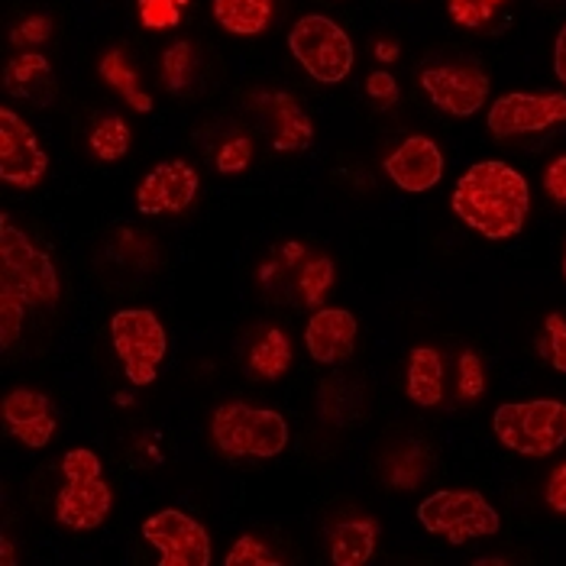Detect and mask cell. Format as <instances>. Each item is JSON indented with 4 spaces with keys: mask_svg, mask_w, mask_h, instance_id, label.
Instances as JSON below:
<instances>
[{
    "mask_svg": "<svg viewBox=\"0 0 566 566\" xmlns=\"http://www.w3.org/2000/svg\"><path fill=\"white\" fill-rule=\"evenodd\" d=\"M376 55H379L382 62H392L395 55H398V52H395V43H376Z\"/></svg>",
    "mask_w": 566,
    "mask_h": 566,
    "instance_id": "40",
    "label": "cell"
},
{
    "mask_svg": "<svg viewBox=\"0 0 566 566\" xmlns=\"http://www.w3.org/2000/svg\"><path fill=\"white\" fill-rule=\"evenodd\" d=\"M544 191L554 198V205H566V153L544 169Z\"/></svg>",
    "mask_w": 566,
    "mask_h": 566,
    "instance_id": "35",
    "label": "cell"
},
{
    "mask_svg": "<svg viewBox=\"0 0 566 566\" xmlns=\"http://www.w3.org/2000/svg\"><path fill=\"white\" fill-rule=\"evenodd\" d=\"M143 537L159 551V566H208L214 560L208 527L178 509L146 518Z\"/></svg>",
    "mask_w": 566,
    "mask_h": 566,
    "instance_id": "10",
    "label": "cell"
},
{
    "mask_svg": "<svg viewBox=\"0 0 566 566\" xmlns=\"http://www.w3.org/2000/svg\"><path fill=\"white\" fill-rule=\"evenodd\" d=\"M139 10V23L146 30H156V33H166V30H175L181 23V10L172 0H139L136 3Z\"/></svg>",
    "mask_w": 566,
    "mask_h": 566,
    "instance_id": "29",
    "label": "cell"
},
{
    "mask_svg": "<svg viewBox=\"0 0 566 566\" xmlns=\"http://www.w3.org/2000/svg\"><path fill=\"white\" fill-rule=\"evenodd\" d=\"M405 392L421 408H434L443 401V356H440V349L415 347L408 353Z\"/></svg>",
    "mask_w": 566,
    "mask_h": 566,
    "instance_id": "18",
    "label": "cell"
},
{
    "mask_svg": "<svg viewBox=\"0 0 566 566\" xmlns=\"http://www.w3.org/2000/svg\"><path fill=\"white\" fill-rule=\"evenodd\" d=\"M359 337V321L347 307H317L307 317L305 347L317 366H344Z\"/></svg>",
    "mask_w": 566,
    "mask_h": 566,
    "instance_id": "14",
    "label": "cell"
},
{
    "mask_svg": "<svg viewBox=\"0 0 566 566\" xmlns=\"http://www.w3.org/2000/svg\"><path fill=\"white\" fill-rule=\"evenodd\" d=\"M0 292L20 298L27 307L59 302V272L10 214L0 218Z\"/></svg>",
    "mask_w": 566,
    "mask_h": 566,
    "instance_id": "3",
    "label": "cell"
},
{
    "mask_svg": "<svg viewBox=\"0 0 566 566\" xmlns=\"http://www.w3.org/2000/svg\"><path fill=\"white\" fill-rule=\"evenodd\" d=\"M111 340L120 356V366L136 389L153 386L166 359L169 337L163 321L149 307H127L111 317Z\"/></svg>",
    "mask_w": 566,
    "mask_h": 566,
    "instance_id": "7",
    "label": "cell"
},
{
    "mask_svg": "<svg viewBox=\"0 0 566 566\" xmlns=\"http://www.w3.org/2000/svg\"><path fill=\"white\" fill-rule=\"evenodd\" d=\"M172 3H178V7H185V3H188V0H172Z\"/></svg>",
    "mask_w": 566,
    "mask_h": 566,
    "instance_id": "42",
    "label": "cell"
},
{
    "mask_svg": "<svg viewBox=\"0 0 566 566\" xmlns=\"http://www.w3.org/2000/svg\"><path fill=\"white\" fill-rule=\"evenodd\" d=\"M418 522L424 524L428 534L443 537L450 547H463L476 537H492L502 527L495 505H489V499L476 489H443L428 495L418 505Z\"/></svg>",
    "mask_w": 566,
    "mask_h": 566,
    "instance_id": "6",
    "label": "cell"
},
{
    "mask_svg": "<svg viewBox=\"0 0 566 566\" xmlns=\"http://www.w3.org/2000/svg\"><path fill=\"white\" fill-rule=\"evenodd\" d=\"M163 72H166L169 91H181L191 75V43H175L163 59Z\"/></svg>",
    "mask_w": 566,
    "mask_h": 566,
    "instance_id": "32",
    "label": "cell"
},
{
    "mask_svg": "<svg viewBox=\"0 0 566 566\" xmlns=\"http://www.w3.org/2000/svg\"><path fill=\"white\" fill-rule=\"evenodd\" d=\"M366 94H369L376 104L392 107L395 101H398V82H395L389 72H373V75L366 78Z\"/></svg>",
    "mask_w": 566,
    "mask_h": 566,
    "instance_id": "34",
    "label": "cell"
},
{
    "mask_svg": "<svg viewBox=\"0 0 566 566\" xmlns=\"http://www.w3.org/2000/svg\"><path fill=\"white\" fill-rule=\"evenodd\" d=\"M49 172V156L33 127L10 107L0 111V178L13 188H36Z\"/></svg>",
    "mask_w": 566,
    "mask_h": 566,
    "instance_id": "12",
    "label": "cell"
},
{
    "mask_svg": "<svg viewBox=\"0 0 566 566\" xmlns=\"http://www.w3.org/2000/svg\"><path fill=\"white\" fill-rule=\"evenodd\" d=\"M3 424L23 447L40 450L55 434V405L36 389H13L3 395Z\"/></svg>",
    "mask_w": 566,
    "mask_h": 566,
    "instance_id": "16",
    "label": "cell"
},
{
    "mask_svg": "<svg viewBox=\"0 0 566 566\" xmlns=\"http://www.w3.org/2000/svg\"><path fill=\"white\" fill-rule=\"evenodd\" d=\"M97 72H101V78H104L107 85L114 87V91H120V94L127 97V104H130L136 114H149V111H153V97L139 91L136 72H133V65L127 62V55H124L120 49L104 52V55H101Z\"/></svg>",
    "mask_w": 566,
    "mask_h": 566,
    "instance_id": "22",
    "label": "cell"
},
{
    "mask_svg": "<svg viewBox=\"0 0 566 566\" xmlns=\"http://www.w3.org/2000/svg\"><path fill=\"white\" fill-rule=\"evenodd\" d=\"M3 87L17 101L49 107L55 101V72L43 52H20L3 69Z\"/></svg>",
    "mask_w": 566,
    "mask_h": 566,
    "instance_id": "17",
    "label": "cell"
},
{
    "mask_svg": "<svg viewBox=\"0 0 566 566\" xmlns=\"http://www.w3.org/2000/svg\"><path fill=\"white\" fill-rule=\"evenodd\" d=\"M23 317H27V305L7 292H0V344H3V349L17 344V337L23 331Z\"/></svg>",
    "mask_w": 566,
    "mask_h": 566,
    "instance_id": "31",
    "label": "cell"
},
{
    "mask_svg": "<svg viewBox=\"0 0 566 566\" xmlns=\"http://www.w3.org/2000/svg\"><path fill=\"white\" fill-rule=\"evenodd\" d=\"M560 269H564V279H566V247H564V262H560Z\"/></svg>",
    "mask_w": 566,
    "mask_h": 566,
    "instance_id": "41",
    "label": "cell"
},
{
    "mask_svg": "<svg viewBox=\"0 0 566 566\" xmlns=\"http://www.w3.org/2000/svg\"><path fill=\"white\" fill-rule=\"evenodd\" d=\"M62 489L55 495V522L69 531H94L107 522L114 492L104 480L101 457L87 447H75L62 457Z\"/></svg>",
    "mask_w": 566,
    "mask_h": 566,
    "instance_id": "2",
    "label": "cell"
},
{
    "mask_svg": "<svg viewBox=\"0 0 566 566\" xmlns=\"http://www.w3.org/2000/svg\"><path fill=\"white\" fill-rule=\"evenodd\" d=\"M537 353L557 369V373H566V317L564 314H547L544 317V331L537 337Z\"/></svg>",
    "mask_w": 566,
    "mask_h": 566,
    "instance_id": "26",
    "label": "cell"
},
{
    "mask_svg": "<svg viewBox=\"0 0 566 566\" xmlns=\"http://www.w3.org/2000/svg\"><path fill=\"white\" fill-rule=\"evenodd\" d=\"M450 208L485 240H512L522 233L531 208V188L515 166L485 159L460 175Z\"/></svg>",
    "mask_w": 566,
    "mask_h": 566,
    "instance_id": "1",
    "label": "cell"
},
{
    "mask_svg": "<svg viewBox=\"0 0 566 566\" xmlns=\"http://www.w3.org/2000/svg\"><path fill=\"white\" fill-rule=\"evenodd\" d=\"M386 175L392 178L401 191L421 195L440 185L443 178V153L431 136H408L395 146L382 163Z\"/></svg>",
    "mask_w": 566,
    "mask_h": 566,
    "instance_id": "15",
    "label": "cell"
},
{
    "mask_svg": "<svg viewBox=\"0 0 566 566\" xmlns=\"http://www.w3.org/2000/svg\"><path fill=\"white\" fill-rule=\"evenodd\" d=\"M214 17L233 36H256L272 20V0H214Z\"/></svg>",
    "mask_w": 566,
    "mask_h": 566,
    "instance_id": "21",
    "label": "cell"
},
{
    "mask_svg": "<svg viewBox=\"0 0 566 566\" xmlns=\"http://www.w3.org/2000/svg\"><path fill=\"white\" fill-rule=\"evenodd\" d=\"M557 124H566L564 91H547V94L512 91V94H502L489 104V117H485V130L495 139L531 136V133L551 130Z\"/></svg>",
    "mask_w": 566,
    "mask_h": 566,
    "instance_id": "9",
    "label": "cell"
},
{
    "mask_svg": "<svg viewBox=\"0 0 566 566\" xmlns=\"http://www.w3.org/2000/svg\"><path fill=\"white\" fill-rule=\"evenodd\" d=\"M250 156H253V143L247 136H237V139L223 143V149H220L218 156V169L223 175L243 172L250 166Z\"/></svg>",
    "mask_w": 566,
    "mask_h": 566,
    "instance_id": "33",
    "label": "cell"
},
{
    "mask_svg": "<svg viewBox=\"0 0 566 566\" xmlns=\"http://www.w3.org/2000/svg\"><path fill=\"white\" fill-rule=\"evenodd\" d=\"M0 564L3 566L17 564V554H13V544H10V537H3V541H0Z\"/></svg>",
    "mask_w": 566,
    "mask_h": 566,
    "instance_id": "39",
    "label": "cell"
},
{
    "mask_svg": "<svg viewBox=\"0 0 566 566\" xmlns=\"http://www.w3.org/2000/svg\"><path fill=\"white\" fill-rule=\"evenodd\" d=\"M279 564V557H272L269 551H265V544H262L260 537H253V534H243L233 547H230V554H227V566H275Z\"/></svg>",
    "mask_w": 566,
    "mask_h": 566,
    "instance_id": "30",
    "label": "cell"
},
{
    "mask_svg": "<svg viewBox=\"0 0 566 566\" xmlns=\"http://www.w3.org/2000/svg\"><path fill=\"white\" fill-rule=\"evenodd\" d=\"M198 195V172L181 163H159L136 188V208L139 214H181Z\"/></svg>",
    "mask_w": 566,
    "mask_h": 566,
    "instance_id": "13",
    "label": "cell"
},
{
    "mask_svg": "<svg viewBox=\"0 0 566 566\" xmlns=\"http://www.w3.org/2000/svg\"><path fill=\"white\" fill-rule=\"evenodd\" d=\"M554 75L566 85V23L557 33V43H554Z\"/></svg>",
    "mask_w": 566,
    "mask_h": 566,
    "instance_id": "38",
    "label": "cell"
},
{
    "mask_svg": "<svg viewBox=\"0 0 566 566\" xmlns=\"http://www.w3.org/2000/svg\"><path fill=\"white\" fill-rule=\"evenodd\" d=\"M505 0H447L450 20L463 30H482L495 20Z\"/></svg>",
    "mask_w": 566,
    "mask_h": 566,
    "instance_id": "25",
    "label": "cell"
},
{
    "mask_svg": "<svg viewBox=\"0 0 566 566\" xmlns=\"http://www.w3.org/2000/svg\"><path fill=\"white\" fill-rule=\"evenodd\" d=\"M492 431L505 450L551 457L566 443V405L557 398L505 401L492 415Z\"/></svg>",
    "mask_w": 566,
    "mask_h": 566,
    "instance_id": "4",
    "label": "cell"
},
{
    "mask_svg": "<svg viewBox=\"0 0 566 566\" xmlns=\"http://www.w3.org/2000/svg\"><path fill=\"white\" fill-rule=\"evenodd\" d=\"M331 285H334V262L327 260V256L307 260L305 272H302V298H305L307 305H321Z\"/></svg>",
    "mask_w": 566,
    "mask_h": 566,
    "instance_id": "27",
    "label": "cell"
},
{
    "mask_svg": "<svg viewBox=\"0 0 566 566\" xmlns=\"http://www.w3.org/2000/svg\"><path fill=\"white\" fill-rule=\"evenodd\" d=\"M289 49L298 65L321 85H340L353 69V43L347 30L324 13L302 17L289 33Z\"/></svg>",
    "mask_w": 566,
    "mask_h": 566,
    "instance_id": "8",
    "label": "cell"
},
{
    "mask_svg": "<svg viewBox=\"0 0 566 566\" xmlns=\"http://www.w3.org/2000/svg\"><path fill=\"white\" fill-rule=\"evenodd\" d=\"M211 437L227 457H279L289 447V421L250 401H223L211 418Z\"/></svg>",
    "mask_w": 566,
    "mask_h": 566,
    "instance_id": "5",
    "label": "cell"
},
{
    "mask_svg": "<svg viewBox=\"0 0 566 566\" xmlns=\"http://www.w3.org/2000/svg\"><path fill=\"white\" fill-rule=\"evenodd\" d=\"M457 392L463 401H473L485 392V366H482L480 353L463 349L457 359Z\"/></svg>",
    "mask_w": 566,
    "mask_h": 566,
    "instance_id": "28",
    "label": "cell"
},
{
    "mask_svg": "<svg viewBox=\"0 0 566 566\" xmlns=\"http://www.w3.org/2000/svg\"><path fill=\"white\" fill-rule=\"evenodd\" d=\"M52 33V23L45 17H30L27 23H20V30H13V43H43Z\"/></svg>",
    "mask_w": 566,
    "mask_h": 566,
    "instance_id": "37",
    "label": "cell"
},
{
    "mask_svg": "<svg viewBox=\"0 0 566 566\" xmlns=\"http://www.w3.org/2000/svg\"><path fill=\"white\" fill-rule=\"evenodd\" d=\"M544 499H547V505H551L557 515H566V463H560V467L547 476Z\"/></svg>",
    "mask_w": 566,
    "mask_h": 566,
    "instance_id": "36",
    "label": "cell"
},
{
    "mask_svg": "<svg viewBox=\"0 0 566 566\" xmlns=\"http://www.w3.org/2000/svg\"><path fill=\"white\" fill-rule=\"evenodd\" d=\"M421 87L450 117H473L489 101V75L473 62H443L421 72Z\"/></svg>",
    "mask_w": 566,
    "mask_h": 566,
    "instance_id": "11",
    "label": "cell"
},
{
    "mask_svg": "<svg viewBox=\"0 0 566 566\" xmlns=\"http://www.w3.org/2000/svg\"><path fill=\"white\" fill-rule=\"evenodd\" d=\"M379 524L373 518H347L331 527V560L337 566L369 564L376 551Z\"/></svg>",
    "mask_w": 566,
    "mask_h": 566,
    "instance_id": "20",
    "label": "cell"
},
{
    "mask_svg": "<svg viewBox=\"0 0 566 566\" xmlns=\"http://www.w3.org/2000/svg\"><path fill=\"white\" fill-rule=\"evenodd\" d=\"M272 101V120H275V139L272 146L279 153H298V149H307L311 139H314V124L302 111V104L289 94V91H275L269 94Z\"/></svg>",
    "mask_w": 566,
    "mask_h": 566,
    "instance_id": "19",
    "label": "cell"
},
{
    "mask_svg": "<svg viewBox=\"0 0 566 566\" xmlns=\"http://www.w3.org/2000/svg\"><path fill=\"white\" fill-rule=\"evenodd\" d=\"M250 366L260 379H279L292 366V344L279 327H269L265 337H260L250 349Z\"/></svg>",
    "mask_w": 566,
    "mask_h": 566,
    "instance_id": "23",
    "label": "cell"
},
{
    "mask_svg": "<svg viewBox=\"0 0 566 566\" xmlns=\"http://www.w3.org/2000/svg\"><path fill=\"white\" fill-rule=\"evenodd\" d=\"M91 153L101 163H117L120 156H127L130 149V127L124 124V117L117 114H104L101 120H94L91 127Z\"/></svg>",
    "mask_w": 566,
    "mask_h": 566,
    "instance_id": "24",
    "label": "cell"
}]
</instances>
